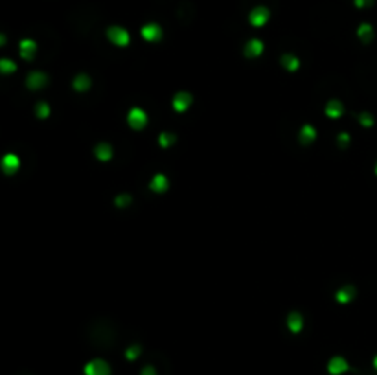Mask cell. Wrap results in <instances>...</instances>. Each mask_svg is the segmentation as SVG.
Masks as SVG:
<instances>
[{
	"label": "cell",
	"instance_id": "1",
	"mask_svg": "<svg viewBox=\"0 0 377 375\" xmlns=\"http://www.w3.org/2000/svg\"><path fill=\"white\" fill-rule=\"evenodd\" d=\"M107 39H109L112 44H116V46H127L129 41H131V37L127 34V30H124L122 26H110L109 30H107Z\"/></svg>",
	"mask_w": 377,
	"mask_h": 375
},
{
	"label": "cell",
	"instance_id": "2",
	"mask_svg": "<svg viewBox=\"0 0 377 375\" xmlns=\"http://www.w3.org/2000/svg\"><path fill=\"white\" fill-rule=\"evenodd\" d=\"M127 122H129V125L133 127L134 131H142L145 124H147V114L140 107H133L129 110V114H127Z\"/></svg>",
	"mask_w": 377,
	"mask_h": 375
},
{
	"label": "cell",
	"instance_id": "3",
	"mask_svg": "<svg viewBox=\"0 0 377 375\" xmlns=\"http://www.w3.org/2000/svg\"><path fill=\"white\" fill-rule=\"evenodd\" d=\"M0 167H2V171L6 175H15L18 171V167H20V159L17 155H13V153H8L0 160Z\"/></svg>",
	"mask_w": 377,
	"mask_h": 375
},
{
	"label": "cell",
	"instance_id": "4",
	"mask_svg": "<svg viewBox=\"0 0 377 375\" xmlns=\"http://www.w3.org/2000/svg\"><path fill=\"white\" fill-rule=\"evenodd\" d=\"M85 375H110V366L101 358H94L90 362H87Z\"/></svg>",
	"mask_w": 377,
	"mask_h": 375
},
{
	"label": "cell",
	"instance_id": "5",
	"mask_svg": "<svg viewBox=\"0 0 377 375\" xmlns=\"http://www.w3.org/2000/svg\"><path fill=\"white\" fill-rule=\"evenodd\" d=\"M46 83H48V75L44 74V72H39V70H35V72H32V74L26 77V85H28L30 90H39Z\"/></svg>",
	"mask_w": 377,
	"mask_h": 375
},
{
	"label": "cell",
	"instance_id": "6",
	"mask_svg": "<svg viewBox=\"0 0 377 375\" xmlns=\"http://www.w3.org/2000/svg\"><path fill=\"white\" fill-rule=\"evenodd\" d=\"M350 370V364L344 357H333L327 362V372L331 375H342Z\"/></svg>",
	"mask_w": 377,
	"mask_h": 375
},
{
	"label": "cell",
	"instance_id": "7",
	"mask_svg": "<svg viewBox=\"0 0 377 375\" xmlns=\"http://www.w3.org/2000/svg\"><path fill=\"white\" fill-rule=\"evenodd\" d=\"M192 105V94L188 92H177L173 96V108L177 112H186Z\"/></svg>",
	"mask_w": 377,
	"mask_h": 375
},
{
	"label": "cell",
	"instance_id": "8",
	"mask_svg": "<svg viewBox=\"0 0 377 375\" xmlns=\"http://www.w3.org/2000/svg\"><path fill=\"white\" fill-rule=\"evenodd\" d=\"M249 20H251L252 26L260 28V26H263L269 20V9L263 8V6H260V8H256V9H252L251 15H249Z\"/></svg>",
	"mask_w": 377,
	"mask_h": 375
},
{
	"label": "cell",
	"instance_id": "9",
	"mask_svg": "<svg viewBox=\"0 0 377 375\" xmlns=\"http://www.w3.org/2000/svg\"><path fill=\"white\" fill-rule=\"evenodd\" d=\"M149 188L153 190L155 193H162V192H166L169 188V180H168V177L164 175V173H157V175L151 179V182H149Z\"/></svg>",
	"mask_w": 377,
	"mask_h": 375
},
{
	"label": "cell",
	"instance_id": "10",
	"mask_svg": "<svg viewBox=\"0 0 377 375\" xmlns=\"http://www.w3.org/2000/svg\"><path fill=\"white\" fill-rule=\"evenodd\" d=\"M261 54H263V42L260 39H251V41L245 44V55L247 57H260Z\"/></svg>",
	"mask_w": 377,
	"mask_h": 375
},
{
	"label": "cell",
	"instance_id": "11",
	"mask_svg": "<svg viewBox=\"0 0 377 375\" xmlns=\"http://www.w3.org/2000/svg\"><path fill=\"white\" fill-rule=\"evenodd\" d=\"M142 37L149 42H157V41H160V37H162V30H160V26H157V24H145L142 28Z\"/></svg>",
	"mask_w": 377,
	"mask_h": 375
},
{
	"label": "cell",
	"instance_id": "12",
	"mask_svg": "<svg viewBox=\"0 0 377 375\" xmlns=\"http://www.w3.org/2000/svg\"><path fill=\"white\" fill-rule=\"evenodd\" d=\"M18 50H20V57L30 61V59H34L35 52H37V44L32 39H24V41H20V44H18Z\"/></svg>",
	"mask_w": 377,
	"mask_h": 375
},
{
	"label": "cell",
	"instance_id": "13",
	"mask_svg": "<svg viewBox=\"0 0 377 375\" xmlns=\"http://www.w3.org/2000/svg\"><path fill=\"white\" fill-rule=\"evenodd\" d=\"M280 65H282L287 72H296L298 67H300V61H298V57L293 55V54H284L282 59H280Z\"/></svg>",
	"mask_w": 377,
	"mask_h": 375
},
{
	"label": "cell",
	"instance_id": "14",
	"mask_svg": "<svg viewBox=\"0 0 377 375\" xmlns=\"http://www.w3.org/2000/svg\"><path fill=\"white\" fill-rule=\"evenodd\" d=\"M326 114L329 118H341L344 114V105L339 100H329L326 105Z\"/></svg>",
	"mask_w": 377,
	"mask_h": 375
},
{
	"label": "cell",
	"instance_id": "15",
	"mask_svg": "<svg viewBox=\"0 0 377 375\" xmlns=\"http://www.w3.org/2000/svg\"><path fill=\"white\" fill-rule=\"evenodd\" d=\"M353 296H355V289L352 285H346L342 289H339L335 294L337 302H341V304H350L353 300Z\"/></svg>",
	"mask_w": 377,
	"mask_h": 375
},
{
	"label": "cell",
	"instance_id": "16",
	"mask_svg": "<svg viewBox=\"0 0 377 375\" xmlns=\"http://www.w3.org/2000/svg\"><path fill=\"white\" fill-rule=\"evenodd\" d=\"M287 325H289V329L293 333H300L302 327H304V318H302L300 313H291L287 317Z\"/></svg>",
	"mask_w": 377,
	"mask_h": 375
},
{
	"label": "cell",
	"instance_id": "17",
	"mask_svg": "<svg viewBox=\"0 0 377 375\" xmlns=\"http://www.w3.org/2000/svg\"><path fill=\"white\" fill-rule=\"evenodd\" d=\"M96 157L103 162H107V160L112 159V147H110V143L103 142V143H98L96 145Z\"/></svg>",
	"mask_w": 377,
	"mask_h": 375
},
{
	"label": "cell",
	"instance_id": "18",
	"mask_svg": "<svg viewBox=\"0 0 377 375\" xmlns=\"http://www.w3.org/2000/svg\"><path fill=\"white\" fill-rule=\"evenodd\" d=\"M315 138H317V131H315V127H311V125H304V127L300 129V142L302 143H311Z\"/></svg>",
	"mask_w": 377,
	"mask_h": 375
},
{
	"label": "cell",
	"instance_id": "19",
	"mask_svg": "<svg viewBox=\"0 0 377 375\" xmlns=\"http://www.w3.org/2000/svg\"><path fill=\"white\" fill-rule=\"evenodd\" d=\"M74 89L79 92H85L90 89V77L87 74H79L77 77L74 79Z\"/></svg>",
	"mask_w": 377,
	"mask_h": 375
},
{
	"label": "cell",
	"instance_id": "20",
	"mask_svg": "<svg viewBox=\"0 0 377 375\" xmlns=\"http://www.w3.org/2000/svg\"><path fill=\"white\" fill-rule=\"evenodd\" d=\"M357 35L362 42H370L374 39V28L370 24H360L359 30H357Z\"/></svg>",
	"mask_w": 377,
	"mask_h": 375
},
{
	"label": "cell",
	"instance_id": "21",
	"mask_svg": "<svg viewBox=\"0 0 377 375\" xmlns=\"http://www.w3.org/2000/svg\"><path fill=\"white\" fill-rule=\"evenodd\" d=\"M17 70V65L11 59H0V74H13Z\"/></svg>",
	"mask_w": 377,
	"mask_h": 375
},
{
	"label": "cell",
	"instance_id": "22",
	"mask_svg": "<svg viewBox=\"0 0 377 375\" xmlns=\"http://www.w3.org/2000/svg\"><path fill=\"white\" fill-rule=\"evenodd\" d=\"M159 143L162 145V147H169L171 143H175V136H173V134H169V133H162L159 136Z\"/></svg>",
	"mask_w": 377,
	"mask_h": 375
},
{
	"label": "cell",
	"instance_id": "23",
	"mask_svg": "<svg viewBox=\"0 0 377 375\" xmlns=\"http://www.w3.org/2000/svg\"><path fill=\"white\" fill-rule=\"evenodd\" d=\"M35 114H37L39 118L48 116V114H50V107H48V103H44V101L37 103V107H35Z\"/></svg>",
	"mask_w": 377,
	"mask_h": 375
},
{
	"label": "cell",
	"instance_id": "24",
	"mask_svg": "<svg viewBox=\"0 0 377 375\" xmlns=\"http://www.w3.org/2000/svg\"><path fill=\"white\" fill-rule=\"evenodd\" d=\"M359 122L364 127H372L374 125V118H372V114H368V112H362V114H359Z\"/></svg>",
	"mask_w": 377,
	"mask_h": 375
},
{
	"label": "cell",
	"instance_id": "25",
	"mask_svg": "<svg viewBox=\"0 0 377 375\" xmlns=\"http://www.w3.org/2000/svg\"><path fill=\"white\" fill-rule=\"evenodd\" d=\"M140 351H142V350H140V346H133V348H129V350H127L126 355H127V358H129V360H134V358L140 355Z\"/></svg>",
	"mask_w": 377,
	"mask_h": 375
},
{
	"label": "cell",
	"instance_id": "26",
	"mask_svg": "<svg viewBox=\"0 0 377 375\" xmlns=\"http://www.w3.org/2000/svg\"><path fill=\"white\" fill-rule=\"evenodd\" d=\"M129 202H131V197H129V195H122V197H118L116 199L118 206H126V204H129Z\"/></svg>",
	"mask_w": 377,
	"mask_h": 375
},
{
	"label": "cell",
	"instance_id": "27",
	"mask_svg": "<svg viewBox=\"0 0 377 375\" xmlns=\"http://www.w3.org/2000/svg\"><path fill=\"white\" fill-rule=\"evenodd\" d=\"M348 142H350V136H348V134L346 133L339 134V143H341V145H346Z\"/></svg>",
	"mask_w": 377,
	"mask_h": 375
},
{
	"label": "cell",
	"instance_id": "28",
	"mask_svg": "<svg viewBox=\"0 0 377 375\" xmlns=\"http://www.w3.org/2000/svg\"><path fill=\"white\" fill-rule=\"evenodd\" d=\"M374 0H355V6L357 8H364V6H370Z\"/></svg>",
	"mask_w": 377,
	"mask_h": 375
},
{
	"label": "cell",
	"instance_id": "29",
	"mask_svg": "<svg viewBox=\"0 0 377 375\" xmlns=\"http://www.w3.org/2000/svg\"><path fill=\"white\" fill-rule=\"evenodd\" d=\"M140 375H157V372H155V368L153 366H145L142 370V374Z\"/></svg>",
	"mask_w": 377,
	"mask_h": 375
},
{
	"label": "cell",
	"instance_id": "30",
	"mask_svg": "<svg viewBox=\"0 0 377 375\" xmlns=\"http://www.w3.org/2000/svg\"><path fill=\"white\" fill-rule=\"evenodd\" d=\"M4 44H6V35L0 34V46H4Z\"/></svg>",
	"mask_w": 377,
	"mask_h": 375
},
{
	"label": "cell",
	"instance_id": "31",
	"mask_svg": "<svg viewBox=\"0 0 377 375\" xmlns=\"http://www.w3.org/2000/svg\"><path fill=\"white\" fill-rule=\"evenodd\" d=\"M374 368H376V370H377V355H376V357H374Z\"/></svg>",
	"mask_w": 377,
	"mask_h": 375
},
{
	"label": "cell",
	"instance_id": "32",
	"mask_svg": "<svg viewBox=\"0 0 377 375\" xmlns=\"http://www.w3.org/2000/svg\"><path fill=\"white\" fill-rule=\"evenodd\" d=\"M376 175H377V164H376Z\"/></svg>",
	"mask_w": 377,
	"mask_h": 375
}]
</instances>
